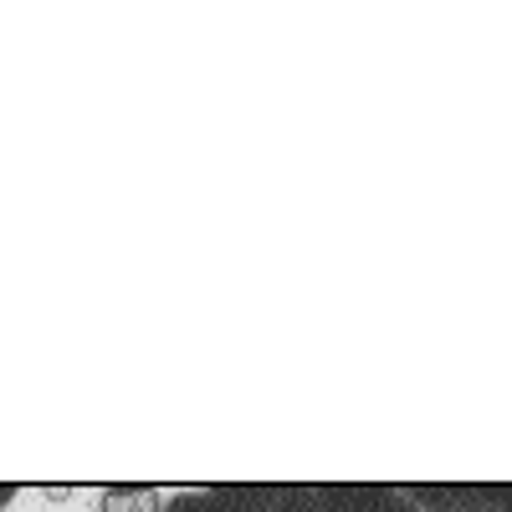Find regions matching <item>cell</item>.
<instances>
[{
    "mask_svg": "<svg viewBox=\"0 0 512 512\" xmlns=\"http://www.w3.org/2000/svg\"><path fill=\"white\" fill-rule=\"evenodd\" d=\"M405 492L420 512H512V482H415Z\"/></svg>",
    "mask_w": 512,
    "mask_h": 512,
    "instance_id": "1",
    "label": "cell"
},
{
    "mask_svg": "<svg viewBox=\"0 0 512 512\" xmlns=\"http://www.w3.org/2000/svg\"><path fill=\"white\" fill-rule=\"evenodd\" d=\"M313 512H420L405 487H359V482H333L318 487Z\"/></svg>",
    "mask_w": 512,
    "mask_h": 512,
    "instance_id": "2",
    "label": "cell"
},
{
    "mask_svg": "<svg viewBox=\"0 0 512 512\" xmlns=\"http://www.w3.org/2000/svg\"><path fill=\"white\" fill-rule=\"evenodd\" d=\"M231 512H313L318 487H216Z\"/></svg>",
    "mask_w": 512,
    "mask_h": 512,
    "instance_id": "3",
    "label": "cell"
},
{
    "mask_svg": "<svg viewBox=\"0 0 512 512\" xmlns=\"http://www.w3.org/2000/svg\"><path fill=\"white\" fill-rule=\"evenodd\" d=\"M103 512H164V502L154 487H108Z\"/></svg>",
    "mask_w": 512,
    "mask_h": 512,
    "instance_id": "4",
    "label": "cell"
},
{
    "mask_svg": "<svg viewBox=\"0 0 512 512\" xmlns=\"http://www.w3.org/2000/svg\"><path fill=\"white\" fill-rule=\"evenodd\" d=\"M164 512H231V507L221 502V492H216V487H200V492H180V497H169V502H164Z\"/></svg>",
    "mask_w": 512,
    "mask_h": 512,
    "instance_id": "5",
    "label": "cell"
},
{
    "mask_svg": "<svg viewBox=\"0 0 512 512\" xmlns=\"http://www.w3.org/2000/svg\"><path fill=\"white\" fill-rule=\"evenodd\" d=\"M11 497H16V482H0V507H11Z\"/></svg>",
    "mask_w": 512,
    "mask_h": 512,
    "instance_id": "6",
    "label": "cell"
}]
</instances>
